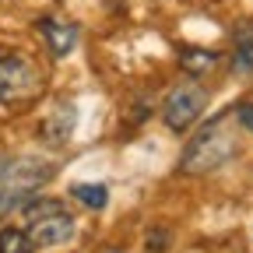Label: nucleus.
<instances>
[{
    "mask_svg": "<svg viewBox=\"0 0 253 253\" xmlns=\"http://www.w3.org/2000/svg\"><path fill=\"white\" fill-rule=\"evenodd\" d=\"M71 194H74L81 204L95 208V211H102V208L109 204V194H106L102 183H78V186H71Z\"/></svg>",
    "mask_w": 253,
    "mask_h": 253,
    "instance_id": "obj_7",
    "label": "nucleus"
},
{
    "mask_svg": "<svg viewBox=\"0 0 253 253\" xmlns=\"http://www.w3.org/2000/svg\"><path fill=\"white\" fill-rule=\"evenodd\" d=\"M32 239L25 236V229H0V253H32Z\"/></svg>",
    "mask_w": 253,
    "mask_h": 253,
    "instance_id": "obj_9",
    "label": "nucleus"
},
{
    "mask_svg": "<svg viewBox=\"0 0 253 253\" xmlns=\"http://www.w3.org/2000/svg\"><path fill=\"white\" fill-rule=\"evenodd\" d=\"M42 91V74L25 56H4L0 60V102L4 106H25Z\"/></svg>",
    "mask_w": 253,
    "mask_h": 253,
    "instance_id": "obj_4",
    "label": "nucleus"
},
{
    "mask_svg": "<svg viewBox=\"0 0 253 253\" xmlns=\"http://www.w3.org/2000/svg\"><path fill=\"white\" fill-rule=\"evenodd\" d=\"M39 32H42V39H46V46H49L53 56H67V53H74L78 36H81L78 25L56 21V18H39Z\"/></svg>",
    "mask_w": 253,
    "mask_h": 253,
    "instance_id": "obj_6",
    "label": "nucleus"
},
{
    "mask_svg": "<svg viewBox=\"0 0 253 253\" xmlns=\"http://www.w3.org/2000/svg\"><path fill=\"white\" fill-rule=\"evenodd\" d=\"M25 236L32 246H60L74 236V214L56 197L25 201Z\"/></svg>",
    "mask_w": 253,
    "mask_h": 253,
    "instance_id": "obj_2",
    "label": "nucleus"
},
{
    "mask_svg": "<svg viewBox=\"0 0 253 253\" xmlns=\"http://www.w3.org/2000/svg\"><path fill=\"white\" fill-rule=\"evenodd\" d=\"M179 63L186 67V74H204V71H211L214 63H218V56L214 53H204V49H183L179 53Z\"/></svg>",
    "mask_w": 253,
    "mask_h": 253,
    "instance_id": "obj_8",
    "label": "nucleus"
},
{
    "mask_svg": "<svg viewBox=\"0 0 253 253\" xmlns=\"http://www.w3.org/2000/svg\"><path fill=\"white\" fill-rule=\"evenodd\" d=\"M204 102H208V91L201 84H194V81L172 88L169 99H166V106H162L166 126H169V130H186V126L204 113Z\"/></svg>",
    "mask_w": 253,
    "mask_h": 253,
    "instance_id": "obj_5",
    "label": "nucleus"
},
{
    "mask_svg": "<svg viewBox=\"0 0 253 253\" xmlns=\"http://www.w3.org/2000/svg\"><path fill=\"white\" fill-rule=\"evenodd\" d=\"M232 74L239 78H253V42H239L232 53Z\"/></svg>",
    "mask_w": 253,
    "mask_h": 253,
    "instance_id": "obj_10",
    "label": "nucleus"
},
{
    "mask_svg": "<svg viewBox=\"0 0 253 253\" xmlns=\"http://www.w3.org/2000/svg\"><path fill=\"white\" fill-rule=\"evenodd\" d=\"M250 130L253 134V106H239V109H225L218 113L204 130L186 144L183 158H179V172H211L218 166H225L229 158L239 151V134Z\"/></svg>",
    "mask_w": 253,
    "mask_h": 253,
    "instance_id": "obj_1",
    "label": "nucleus"
},
{
    "mask_svg": "<svg viewBox=\"0 0 253 253\" xmlns=\"http://www.w3.org/2000/svg\"><path fill=\"white\" fill-rule=\"evenodd\" d=\"M56 172L53 162H42V158H14L0 169V218L7 211L21 208L42 183H49Z\"/></svg>",
    "mask_w": 253,
    "mask_h": 253,
    "instance_id": "obj_3",
    "label": "nucleus"
}]
</instances>
